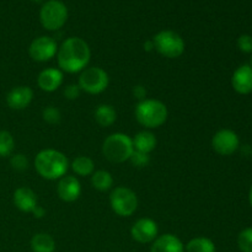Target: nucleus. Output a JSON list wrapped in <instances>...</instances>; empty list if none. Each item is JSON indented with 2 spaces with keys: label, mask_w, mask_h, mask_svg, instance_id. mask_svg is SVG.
<instances>
[{
  "label": "nucleus",
  "mask_w": 252,
  "mask_h": 252,
  "mask_svg": "<svg viewBox=\"0 0 252 252\" xmlns=\"http://www.w3.org/2000/svg\"><path fill=\"white\" fill-rule=\"evenodd\" d=\"M91 58V49L86 41L80 37H69L64 39L57 52V62L62 71L69 74L81 73Z\"/></svg>",
  "instance_id": "obj_1"
},
{
  "label": "nucleus",
  "mask_w": 252,
  "mask_h": 252,
  "mask_svg": "<svg viewBox=\"0 0 252 252\" xmlns=\"http://www.w3.org/2000/svg\"><path fill=\"white\" fill-rule=\"evenodd\" d=\"M34 169L42 179L54 181L65 176L69 169V160L59 150L43 149L34 158Z\"/></svg>",
  "instance_id": "obj_2"
},
{
  "label": "nucleus",
  "mask_w": 252,
  "mask_h": 252,
  "mask_svg": "<svg viewBox=\"0 0 252 252\" xmlns=\"http://www.w3.org/2000/svg\"><path fill=\"white\" fill-rule=\"evenodd\" d=\"M137 122L147 129H155L164 125L169 117V111L162 101L144 98L137 103L134 110Z\"/></svg>",
  "instance_id": "obj_3"
},
{
  "label": "nucleus",
  "mask_w": 252,
  "mask_h": 252,
  "mask_svg": "<svg viewBox=\"0 0 252 252\" xmlns=\"http://www.w3.org/2000/svg\"><path fill=\"white\" fill-rule=\"evenodd\" d=\"M134 148L132 138L125 133H112L102 143V154L113 164L129 161Z\"/></svg>",
  "instance_id": "obj_4"
},
{
  "label": "nucleus",
  "mask_w": 252,
  "mask_h": 252,
  "mask_svg": "<svg viewBox=\"0 0 252 252\" xmlns=\"http://www.w3.org/2000/svg\"><path fill=\"white\" fill-rule=\"evenodd\" d=\"M152 42L155 51L160 56L169 59L180 58L185 53V48H186L184 38L172 30H162L158 32L153 37Z\"/></svg>",
  "instance_id": "obj_5"
},
{
  "label": "nucleus",
  "mask_w": 252,
  "mask_h": 252,
  "mask_svg": "<svg viewBox=\"0 0 252 252\" xmlns=\"http://www.w3.org/2000/svg\"><path fill=\"white\" fill-rule=\"evenodd\" d=\"M68 20V7L61 0H48L39 10V21L48 31H58Z\"/></svg>",
  "instance_id": "obj_6"
},
{
  "label": "nucleus",
  "mask_w": 252,
  "mask_h": 252,
  "mask_svg": "<svg viewBox=\"0 0 252 252\" xmlns=\"http://www.w3.org/2000/svg\"><path fill=\"white\" fill-rule=\"evenodd\" d=\"M110 76L107 71L100 66H89L85 68L79 75L78 85L81 91L90 95H97L103 93L108 88Z\"/></svg>",
  "instance_id": "obj_7"
},
{
  "label": "nucleus",
  "mask_w": 252,
  "mask_h": 252,
  "mask_svg": "<svg viewBox=\"0 0 252 252\" xmlns=\"http://www.w3.org/2000/svg\"><path fill=\"white\" fill-rule=\"evenodd\" d=\"M110 206L117 216L130 217L138 209V197L128 187H116L110 194Z\"/></svg>",
  "instance_id": "obj_8"
},
{
  "label": "nucleus",
  "mask_w": 252,
  "mask_h": 252,
  "mask_svg": "<svg viewBox=\"0 0 252 252\" xmlns=\"http://www.w3.org/2000/svg\"><path fill=\"white\" fill-rule=\"evenodd\" d=\"M57 42L49 36H41L34 38L29 47V54L32 61L44 63L57 56Z\"/></svg>",
  "instance_id": "obj_9"
},
{
  "label": "nucleus",
  "mask_w": 252,
  "mask_h": 252,
  "mask_svg": "<svg viewBox=\"0 0 252 252\" xmlns=\"http://www.w3.org/2000/svg\"><path fill=\"white\" fill-rule=\"evenodd\" d=\"M240 145V139L234 130L224 128L218 130L212 138V147L217 154L221 157L233 155Z\"/></svg>",
  "instance_id": "obj_10"
},
{
  "label": "nucleus",
  "mask_w": 252,
  "mask_h": 252,
  "mask_svg": "<svg viewBox=\"0 0 252 252\" xmlns=\"http://www.w3.org/2000/svg\"><path fill=\"white\" fill-rule=\"evenodd\" d=\"M130 236L139 244H152L159 236V226L150 218H140L130 228Z\"/></svg>",
  "instance_id": "obj_11"
},
{
  "label": "nucleus",
  "mask_w": 252,
  "mask_h": 252,
  "mask_svg": "<svg viewBox=\"0 0 252 252\" xmlns=\"http://www.w3.org/2000/svg\"><path fill=\"white\" fill-rule=\"evenodd\" d=\"M57 194L59 198L66 203H73L78 201L81 194V184L75 176L65 175L59 179L57 185Z\"/></svg>",
  "instance_id": "obj_12"
},
{
  "label": "nucleus",
  "mask_w": 252,
  "mask_h": 252,
  "mask_svg": "<svg viewBox=\"0 0 252 252\" xmlns=\"http://www.w3.org/2000/svg\"><path fill=\"white\" fill-rule=\"evenodd\" d=\"M32 100H33V91L26 85L15 86L6 95V105L15 111H21L29 107Z\"/></svg>",
  "instance_id": "obj_13"
},
{
  "label": "nucleus",
  "mask_w": 252,
  "mask_h": 252,
  "mask_svg": "<svg viewBox=\"0 0 252 252\" xmlns=\"http://www.w3.org/2000/svg\"><path fill=\"white\" fill-rule=\"evenodd\" d=\"M63 71L57 68L43 69L37 76V85L44 93H53L63 84Z\"/></svg>",
  "instance_id": "obj_14"
},
{
  "label": "nucleus",
  "mask_w": 252,
  "mask_h": 252,
  "mask_svg": "<svg viewBox=\"0 0 252 252\" xmlns=\"http://www.w3.org/2000/svg\"><path fill=\"white\" fill-rule=\"evenodd\" d=\"M231 86L240 95L252 93V66L250 64H243L234 71L231 76Z\"/></svg>",
  "instance_id": "obj_15"
},
{
  "label": "nucleus",
  "mask_w": 252,
  "mask_h": 252,
  "mask_svg": "<svg viewBox=\"0 0 252 252\" xmlns=\"http://www.w3.org/2000/svg\"><path fill=\"white\" fill-rule=\"evenodd\" d=\"M12 201H14L15 207L24 213H32L33 209L38 206L37 194L34 193L33 189L25 186L15 189Z\"/></svg>",
  "instance_id": "obj_16"
},
{
  "label": "nucleus",
  "mask_w": 252,
  "mask_h": 252,
  "mask_svg": "<svg viewBox=\"0 0 252 252\" xmlns=\"http://www.w3.org/2000/svg\"><path fill=\"white\" fill-rule=\"evenodd\" d=\"M150 252H185V245L174 234H164L153 241Z\"/></svg>",
  "instance_id": "obj_17"
},
{
  "label": "nucleus",
  "mask_w": 252,
  "mask_h": 252,
  "mask_svg": "<svg viewBox=\"0 0 252 252\" xmlns=\"http://www.w3.org/2000/svg\"><path fill=\"white\" fill-rule=\"evenodd\" d=\"M132 142L134 150L140 153H145V154H150L153 150H155L158 144L157 137H155L154 133L147 129L142 130V132H138L132 138Z\"/></svg>",
  "instance_id": "obj_18"
},
{
  "label": "nucleus",
  "mask_w": 252,
  "mask_h": 252,
  "mask_svg": "<svg viewBox=\"0 0 252 252\" xmlns=\"http://www.w3.org/2000/svg\"><path fill=\"white\" fill-rule=\"evenodd\" d=\"M94 116H95L96 123L103 128L111 127L117 120V112H116L115 107L112 105H108V103L98 105Z\"/></svg>",
  "instance_id": "obj_19"
},
{
  "label": "nucleus",
  "mask_w": 252,
  "mask_h": 252,
  "mask_svg": "<svg viewBox=\"0 0 252 252\" xmlns=\"http://www.w3.org/2000/svg\"><path fill=\"white\" fill-rule=\"evenodd\" d=\"M31 250L32 252H54L56 241L47 233L34 234L31 239Z\"/></svg>",
  "instance_id": "obj_20"
},
{
  "label": "nucleus",
  "mask_w": 252,
  "mask_h": 252,
  "mask_svg": "<svg viewBox=\"0 0 252 252\" xmlns=\"http://www.w3.org/2000/svg\"><path fill=\"white\" fill-rule=\"evenodd\" d=\"M71 170L74 171V174H76L78 176H90V175L94 174L95 171V162L91 158L84 157V155H80V157H76L75 159L71 161Z\"/></svg>",
  "instance_id": "obj_21"
},
{
  "label": "nucleus",
  "mask_w": 252,
  "mask_h": 252,
  "mask_svg": "<svg viewBox=\"0 0 252 252\" xmlns=\"http://www.w3.org/2000/svg\"><path fill=\"white\" fill-rule=\"evenodd\" d=\"M91 185L97 191L106 192L112 189L113 177L106 170H97V171H94V174L91 175Z\"/></svg>",
  "instance_id": "obj_22"
},
{
  "label": "nucleus",
  "mask_w": 252,
  "mask_h": 252,
  "mask_svg": "<svg viewBox=\"0 0 252 252\" xmlns=\"http://www.w3.org/2000/svg\"><path fill=\"white\" fill-rule=\"evenodd\" d=\"M186 252H216V245L213 241L209 238H204V236H198V238H193L187 243Z\"/></svg>",
  "instance_id": "obj_23"
},
{
  "label": "nucleus",
  "mask_w": 252,
  "mask_h": 252,
  "mask_svg": "<svg viewBox=\"0 0 252 252\" xmlns=\"http://www.w3.org/2000/svg\"><path fill=\"white\" fill-rule=\"evenodd\" d=\"M15 148L14 137L7 130H0V158L11 157Z\"/></svg>",
  "instance_id": "obj_24"
},
{
  "label": "nucleus",
  "mask_w": 252,
  "mask_h": 252,
  "mask_svg": "<svg viewBox=\"0 0 252 252\" xmlns=\"http://www.w3.org/2000/svg\"><path fill=\"white\" fill-rule=\"evenodd\" d=\"M238 246L241 252H252V228H246L239 234Z\"/></svg>",
  "instance_id": "obj_25"
},
{
  "label": "nucleus",
  "mask_w": 252,
  "mask_h": 252,
  "mask_svg": "<svg viewBox=\"0 0 252 252\" xmlns=\"http://www.w3.org/2000/svg\"><path fill=\"white\" fill-rule=\"evenodd\" d=\"M42 118L48 125H58L62 121V113L59 108L54 107V106H48L42 111Z\"/></svg>",
  "instance_id": "obj_26"
},
{
  "label": "nucleus",
  "mask_w": 252,
  "mask_h": 252,
  "mask_svg": "<svg viewBox=\"0 0 252 252\" xmlns=\"http://www.w3.org/2000/svg\"><path fill=\"white\" fill-rule=\"evenodd\" d=\"M10 165L15 171L22 172L29 169V159L24 154H14L10 158Z\"/></svg>",
  "instance_id": "obj_27"
},
{
  "label": "nucleus",
  "mask_w": 252,
  "mask_h": 252,
  "mask_svg": "<svg viewBox=\"0 0 252 252\" xmlns=\"http://www.w3.org/2000/svg\"><path fill=\"white\" fill-rule=\"evenodd\" d=\"M130 164L137 169H143L147 167L150 162V154H145V153H140L134 150L129 159Z\"/></svg>",
  "instance_id": "obj_28"
},
{
  "label": "nucleus",
  "mask_w": 252,
  "mask_h": 252,
  "mask_svg": "<svg viewBox=\"0 0 252 252\" xmlns=\"http://www.w3.org/2000/svg\"><path fill=\"white\" fill-rule=\"evenodd\" d=\"M236 44H238V48L244 53H252V36L250 34H241Z\"/></svg>",
  "instance_id": "obj_29"
},
{
  "label": "nucleus",
  "mask_w": 252,
  "mask_h": 252,
  "mask_svg": "<svg viewBox=\"0 0 252 252\" xmlns=\"http://www.w3.org/2000/svg\"><path fill=\"white\" fill-rule=\"evenodd\" d=\"M64 96H65L66 100H76V98L80 96L81 94V90L80 88H79L78 84H70V85L65 86V89H64Z\"/></svg>",
  "instance_id": "obj_30"
},
{
  "label": "nucleus",
  "mask_w": 252,
  "mask_h": 252,
  "mask_svg": "<svg viewBox=\"0 0 252 252\" xmlns=\"http://www.w3.org/2000/svg\"><path fill=\"white\" fill-rule=\"evenodd\" d=\"M133 94H134L135 97L139 98V100H144L145 96H147V90H145L142 85H137L133 88Z\"/></svg>",
  "instance_id": "obj_31"
},
{
  "label": "nucleus",
  "mask_w": 252,
  "mask_h": 252,
  "mask_svg": "<svg viewBox=\"0 0 252 252\" xmlns=\"http://www.w3.org/2000/svg\"><path fill=\"white\" fill-rule=\"evenodd\" d=\"M32 214H33L34 218H43V217L46 216V209L41 206H37L36 208L33 209V212H32Z\"/></svg>",
  "instance_id": "obj_32"
},
{
  "label": "nucleus",
  "mask_w": 252,
  "mask_h": 252,
  "mask_svg": "<svg viewBox=\"0 0 252 252\" xmlns=\"http://www.w3.org/2000/svg\"><path fill=\"white\" fill-rule=\"evenodd\" d=\"M249 201H250V204H251V207H252V186H251V189H250V192H249Z\"/></svg>",
  "instance_id": "obj_33"
},
{
  "label": "nucleus",
  "mask_w": 252,
  "mask_h": 252,
  "mask_svg": "<svg viewBox=\"0 0 252 252\" xmlns=\"http://www.w3.org/2000/svg\"><path fill=\"white\" fill-rule=\"evenodd\" d=\"M250 65L252 66V58H251V64H250Z\"/></svg>",
  "instance_id": "obj_34"
},
{
  "label": "nucleus",
  "mask_w": 252,
  "mask_h": 252,
  "mask_svg": "<svg viewBox=\"0 0 252 252\" xmlns=\"http://www.w3.org/2000/svg\"><path fill=\"white\" fill-rule=\"evenodd\" d=\"M34 1H41V0H34Z\"/></svg>",
  "instance_id": "obj_35"
}]
</instances>
